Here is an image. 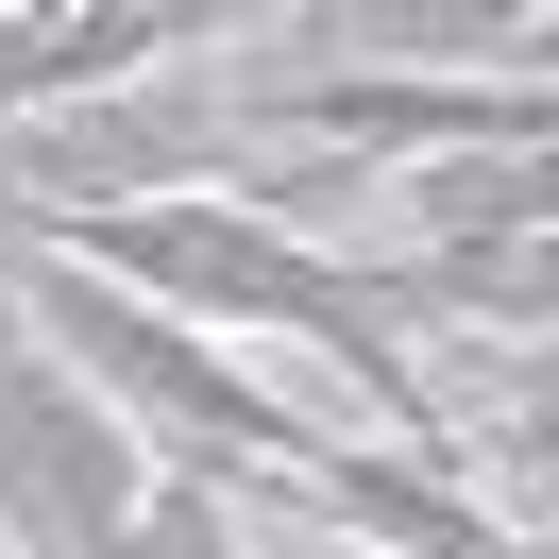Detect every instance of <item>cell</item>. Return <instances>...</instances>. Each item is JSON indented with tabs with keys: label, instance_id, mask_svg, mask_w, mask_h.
Masks as SVG:
<instances>
[{
	"label": "cell",
	"instance_id": "cell-1",
	"mask_svg": "<svg viewBox=\"0 0 559 559\" xmlns=\"http://www.w3.org/2000/svg\"><path fill=\"white\" fill-rule=\"evenodd\" d=\"M0 238L69 254L85 288H119V306L187 322V340H306L322 373H356V407L390 424V457H424V475H475L457 407L424 390V356H407L390 272L322 254L306 221H254V204H221V187H187V204H85V221H0Z\"/></svg>",
	"mask_w": 559,
	"mask_h": 559
},
{
	"label": "cell",
	"instance_id": "cell-2",
	"mask_svg": "<svg viewBox=\"0 0 559 559\" xmlns=\"http://www.w3.org/2000/svg\"><path fill=\"white\" fill-rule=\"evenodd\" d=\"M136 491H153L136 424H119L85 373H51L35 322L0 306V543L17 559H103L119 525H136Z\"/></svg>",
	"mask_w": 559,
	"mask_h": 559
},
{
	"label": "cell",
	"instance_id": "cell-3",
	"mask_svg": "<svg viewBox=\"0 0 559 559\" xmlns=\"http://www.w3.org/2000/svg\"><path fill=\"white\" fill-rule=\"evenodd\" d=\"M238 136H306V153H543L559 136V85L543 69H509V85H407V69H288V85H254V103H221V153Z\"/></svg>",
	"mask_w": 559,
	"mask_h": 559
},
{
	"label": "cell",
	"instance_id": "cell-4",
	"mask_svg": "<svg viewBox=\"0 0 559 559\" xmlns=\"http://www.w3.org/2000/svg\"><path fill=\"white\" fill-rule=\"evenodd\" d=\"M204 35H221L204 0H51V17H0V119H69L103 85H153Z\"/></svg>",
	"mask_w": 559,
	"mask_h": 559
}]
</instances>
